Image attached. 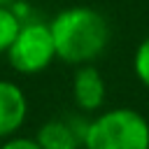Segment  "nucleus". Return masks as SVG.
I'll use <instances>...</instances> for the list:
<instances>
[{"label":"nucleus","instance_id":"f257e3e1","mask_svg":"<svg viewBox=\"0 0 149 149\" xmlns=\"http://www.w3.org/2000/svg\"><path fill=\"white\" fill-rule=\"evenodd\" d=\"M49 28L54 35L58 61L74 68L93 65L105 54L112 40V30L102 12L86 5L61 9L49 21Z\"/></svg>","mask_w":149,"mask_h":149},{"label":"nucleus","instance_id":"f03ea898","mask_svg":"<svg viewBox=\"0 0 149 149\" xmlns=\"http://www.w3.org/2000/svg\"><path fill=\"white\" fill-rule=\"evenodd\" d=\"M84 149H149V121L133 107L98 112L84 126Z\"/></svg>","mask_w":149,"mask_h":149},{"label":"nucleus","instance_id":"7ed1b4c3","mask_svg":"<svg viewBox=\"0 0 149 149\" xmlns=\"http://www.w3.org/2000/svg\"><path fill=\"white\" fill-rule=\"evenodd\" d=\"M5 56L9 61V68L19 74H40V72H44L54 61H58L49 23L40 21V19L23 21L16 40L12 42V47Z\"/></svg>","mask_w":149,"mask_h":149},{"label":"nucleus","instance_id":"20e7f679","mask_svg":"<svg viewBox=\"0 0 149 149\" xmlns=\"http://www.w3.org/2000/svg\"><path fill=\"white\" fill-rule=\"evenodd\" d=\"M107 98L105 77L95 65H79L72 77V100L74 107L84 114H98Z\"/></svg>","mask_w":149,"mask_h":149},{"label":"nucleus","instance_id":"39448f33","mask_svg":"<svg viewBox=\"0 0 149 149\" xmlns=\"http://www.w3.org/2000/svg\"><path fill=\"white\" fill-rule=\"evenodd\" d=\"M28 119V98L12 79H0V142L19 135Z\"/></svg>","mask_w":149,"mask_h":149},{"label":"nucleus","instance_id":"423d86ee","mask_svg":"<svg viewBox=\"0 0 149 149\" xmlns=\"http://www.w3.org/2000/svg\"><path fill=\"white\" fill-rule=\"evenodd\" d=\"M84 126H77L70 119H51L40 126L35 140L40 142L42 149H81Z\"/></svg>","mask_w":149,"mask_h":149},{"label":"nucleus","instance_id":"0eeeda50","mask_svg":"<svg viewBox=\"0 0 149 149\" xmlns=\"http://www.w3.org/2000/svg\"><path fill=\"white\" fill-rule=\"evenodd\" d=\"M23 21L14 12V7H0V54H7L12 42L16 40Z\"/></svg>","mask_w":149,"mask_h":149},{"label":"nucleus","instance_id":"6e6552de","mask_svg":"<svg viewBox=\"0 0 149 149\" xmlns=\"http://www.w3.org/2000/svg\"><path fill=\"white\" fill-rule=\"evenodd\" d=\"M133 74L144 88H149V35L137 44L133 54Z\"/></svg>","mask_w":149,"mask_h":149},{"label":"nucleus","instance_id":"1a4fd4ad","mask_svg":"<svg viewBox=\"0 0 149 149\" xmlns=\"http://www.w3.org/2000/svg\"><path fill=\"white\" fill-rule=\"evenodd\" d=\"M0 149H42L40 142L35 137H26V135H14L0 142Z\"/></svg>","mask_w":149,"mask_h":149},{"label":"nucleus","instance_id":"9d476101","mask_svg":"<svg viewBox=\"0 0 149 149\" xmlns=\"http://www.w3.org/2000/svg\"><path fill=\"white\" fill-rule=\"evenodd\" d=\"M19 0H0V7H14Z\"/></svg>","mask_w":149,"mask_h":149},{"label":"nucleus","instance_id":"9b49d317","mask_svg":"<svg viewBox=\"0 0 149 149\" xmlns=\"http://www.w3.org/2000/svg\"><path fill=\"white\" fill-rule=\"evenodd\" d=\"M81 149H84V147H81Z\"/></svg>","mask_w":149,"mask_h":149}]
</instances>
